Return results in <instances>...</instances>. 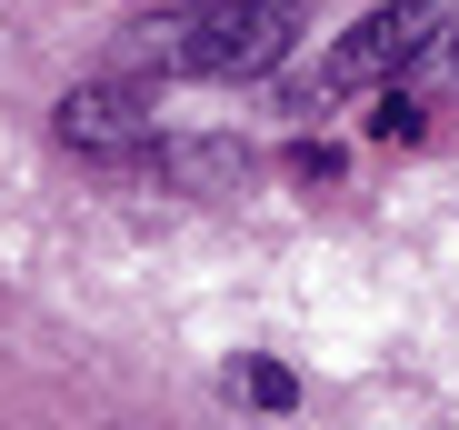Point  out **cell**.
Here are the masks:
<instances>
[{"label":"cell","mask_w":459,"mask_h":430,"mask_svg":"<svg viewBox=\"0 0 459 430\" xmlns=\"http://www.w3.org/2000/svg\"><path fill=\"white\" fill-rule=\"evenodd\" d=\"M230 400H260V410H290V400H299V381H290L280 361H240V371H230Z\"/></svg>","instance_id":"5b68a950"},{"label":"cell","mask_w":459,"mask_h":430,"mask_svg":"<svg viewBox=\"0 0 459 430\" xmlns=\"http://www.w3.org/2000/svg\"><path fill=\"white\" fill-rule=\"evenodd\" d=\"M420 60H439V70H459V21H429V50Z\"/></svg>","instance_id":"52a82bcc"},{"label":"cell","mask_w":459,"mask_h":430,"mask_svg":"<svg viewBox=\"0 0 459 430\" xmlns=\"http://www.w3.org/2000/svg\"><path fill=\"white\" fill-rule=\"evenodd\" d=\"M429 21H439L429 0H390V11H369L359 31L330 40V60L310 70V81L290 91V110H330V101H350V91H390L400 70L429 50Z\"/></svg>","instance_id":"7a4b0ae2"},{"label":"cell","mask_w":459,"mask_h":430,"mask_svg":"<svg viewBox=\"0 0 459 430\" xmlns=\"http://www.w3.org/2000/svg\"><path fill=\"white\" fill-rule=\"evenodd\" d=\"M60 151H81L91 171L110 180H140V171H160V101H150L140 81H81L60 101Z\"/></svg>","instance_id":"3957f363"},{"label":"cell","mask_w":459,"mask_h":430,"mask_svg":"<svg viewBox=\"0 0 459 430\" xmlns=\"http://www.w3.org/2000/svg\"><path fill=\"white\" fill-rule=\"evenodd\" d=\"M420 130H429V101H410L400 81L369 101V140H420Z\"/></svg>","instance_id":"277c9868"},{"label":"cell","mask_w":459,"mask_h":430,"mask_svg":"<svg viewBox=\"0 0 459 430\" xmlns=\"http://www.w3.org/2000/svg\"><path fill=\"white\" fill-rule=\"evenodd\" d=\"M290 180L330 190V180H340V151H330V140H299V151H290Z\"/></svg>","instance_id":"8992f818"},{"label":"cell","mask_w":459,"mask_h":430,"mask_svg":"<svg viewBox=\"0 0 459 430\" xmlns=\"http://www.w3.org/2000/svg\"><path fill=\"white\" fill-rule=\"evenodd\" d=\"M299 40V11L290 0H220V11H160L140 21V60L160 70H190V81H260L270 60H290Z\"/></svg>","instance_id":"6da1fadb"}]
</instances>
